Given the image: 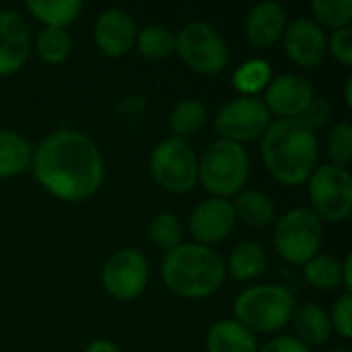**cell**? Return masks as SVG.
Here are the masks:
<instances>
[{
	"label": "cell",
	"instance_id": "d590c367",
	"mask_svg": "<svg viewBox=\"0 0 352 352\" xmlns=\"http://www.w3.org/2000/svg\"><path fill=\"white\" fill-rule=\"evenodd\" d=\"M82 352H122V351L118 349V344H116V342L105 340V338H97V340L89 342Z\"/></svg>",
	"mask_w": 352,
	"mask_h": 352
},
{
	"label": "cell",
	"instance_id": "8fae6325",
	"mask_svg": "<svg viewBox=\"0 0 352 352\" xmlns=\"http://www.w3.org/2000/svg\"><path fill=\"white\" fill-rule=\"evenodd\" d=\"M148 276L151 266L146 256L134 248H124L105 262L101 270V285L111 299L130 303L144 293Z\"/></svg>",
	"mask_w": 352,
	"mask_h": 352
},
{
	"label": "cell",
	"instance_id": "4fadbf2b",
	"mask_svg": "<svg viewBox=\"0 0 352 352\" xmlns=\"http://www.w3.org/2000/svg\"><path fill=\"white\" fill-rule=\"evenodd\" d=\"M316 97L314 85L295 72H285L272 76L264 91V105L270 116H278V120H299L309 103Z\"/></svg>",
	"mask_w": 352,
	"mask_h": 352
},
{
	"label": "cell",
	"instance_id": "cb8c5ba5",
	"mask_svg": "<svg viewBox=\"0 0 352 352\" xmlns=\"http://www.w3.org/2000/svg\"><path fill=\"white\" fill-rule=\"evenodd\" d=\"M206 105L200 99H182L173 105L169 113V128L171 136L175 138H190L198 134L206 124Z\"/></svg>",
	"mask_w": 352,
	"mask_h": 352
},
{
	"label": "cell",
	"instance_id": "52a82bcc",
	"mask_svg": "<svg viewBox=\"0 0 352 352\" xmlns=\"http://www.w3.org/2000/svg\"><path fill=\"white\" fill-rule=\"evenodd\" d=\"M175 54L196 74L217 76L229 66L225 37L204 21H192L175 33Z\"/></svg>",
	"mask_w": 352,
	"mask_h": 352
},
{
	"label": "cell",
	"instance_id": "1f68e13d",
	"mask_svg": "<svg viewBox=\"0 0 352 352\" xmlns=\"http://www.w3.org/2000/svg\"><path fill=\"white\" fill-rule=\"evenodd\" d=\"M330 322H332V330H336V334L344 340L352 338V295L351 293H342L332 311H330Z\"/></svg>",
	"mask_w": 352,
	"mask_h": 352
},
{
	"label": "cell",
	"instance_id": "9c48e42d",
	"mask_svg": "<svg viewBox=\"0 0 352 352\" xmlns=\"http://www.w3.org/2000/svg\"><path fill=\"white\" fill-rule=\"evenodd\" d=\"M311 212L322 223H344L352 210V175L349 167L318 165L307 179Z\"/></svg>",
	"mask_w": 352,
	"mask_h": 352
},
{
	"label": "cell",
	"instance_id": "7a4b0ae2",
	"mask_svg": "<svg viewBox=\"0 0 352 352\" xmlns=\"http://www.w3.org/2000/svg\"><path fill=\"white\" fill-rule=\"evenodd\" d=\"M260 157L270 177L287 188L307 184L318 167V134L301 120H276L260 138Z\"/></svg>",
	"mask_w": 352,
	"mask_h": 352
},
{
	"label": "cell",
	"instance_id": "ac0fdd59",
	"mask_svg": "<svg viewBox=\"0 0 352 352\" xmlns=\"http://www.w3.org/2000/svg\"><path fill=\"white\" fill-rule=\"evenodd\" d=\"M291 322L295 328V338L301 340L305 346L326 344L334 332L330 314L318 303H303V305L295 307Z\"/></svg>",
	"mask_w": 352,
	"mask_h": 352
},
{
	"label": "cell",
	"instance_id": "8992f818",
	"mask_svg": "<svg viewBox=\"0 0 352 352\" xmlns=\"http://www.w3.org/2000/svg\"><path fill=\"white\" fill-rule=\"evenodd\" d=\"M272 243L285 262L303 266L320 254L324 243V223L311 212V208H293L274 221Z\"/></svg>",
	"mask_w": 352,
	"mask_h": 352
},
{
	"label": "cell",
	"instance_id": "e0dca14e",
	"mask_svg": "<svg viewBox=\"0 0 352 352\" xmlns=\"http://www.w3.org/2000/svg\"><path fill=\"white\" fill-rule=\"evenodd\" d=\"M287 25H289V21H287L285 8L274 0H264V2H258L248 12L243 33L252 47L268 50L278 39H283Z\"/></svg>",
	"mask_w": 352,
	"mask_h": 352
},
{
	"label": "cell",
	"instance_id": "83f0119b",
	"mask_svg": "<svg viewBox=\"0 0 352 352\" xmlns=\"http://www.w3.org/2000/svg\"><path fill=\"white\" fill-rule=\"evenodd\" d=\"M72 52V37L66 29L43 27L35 37V54L41 62L58 66L68 60Z\"/></svg>",
	"mask_w": 352,
	"mask_h": 352
},
{
	"label": "cell",
	"instance_id": "30bf717a",
	"mask_svg": "<svg viewBox=\"0 0 352 352\" xmlns=\"http://www.w3.org/2000/svg\"><path fill=\"white\" fill-rule=\"evenodd\" d=\"M272 122L270 111L258 97H235L214 116V132L221 140L245 144L260 140Z\"/></svg>",
	"mask_w": 352,
	"mask_h": 352
},
{
	"label": "cell",
	"instance_id": "44dd1931",
	"mask_svg": "<svg viewBox=\"0 0 352 352\" xmlns=\"http://www.w3.org/2000/svg\"><path fill=\"white\" fill-rule=\"evenodd\" d=\"M225 268L239 283L260 278L268 268L266 250L258 241H243L231 252L229 260L225 262Z\"/></svg>",
	"mask_w": 352,
	"mask_h": 352
},
{
	"label": "cell",
	"instance_id": "4316f807",
	"mask_svg": "<svg viewBox=\"0 0 352 352\" xmlns=\"http://www.w3.org/2000/svg\"><path fill=\"white\" fill-rule=\"evenodd\" d=\"M301 268L307 285L318 291H334L342 287V260L330 254H318Z\"/></svg>",
	"mask_w": 352,
	"mask_h": 352
},
{
	"label": "cell",
	"instance_id": "74e56055",
	"mask_svg": "<svg viewBox=\"0 0 352 352\" xmlns=\"http://www.w3.org/2000/svg\"><path fill=\"white\" fill-rule=\"evenodd\" d=\"M344 103L349 109H352V78L346 80V87H344Z\"/></svg>",
	"mask_w": 352,
	"mask_h": 352
},
{
	"label": "cell",
	"instance_id": "4dcf8cb0",
	"mask_svg": "<svg viewBox=\"0 0 352 352\" xmlns=\"http://www.w3.org/2000/svg\"><path fill=\"white\" fill-rule=\"evenodd\" d=\"M326 148L332 165L346 167L352 159V126L349 122H338L326 138Z\"/></svg>",
	"mask_w": 352,
	"mask_h": 352
},
{
	"label": "cell",
	"instance_id": "f1b7e54d",
	"mask_svg": "<svg viewBox=\"0 0 352 352\" xmlns=\"http://www.w3.org/2000/svg\"><path fill=\"white\" fill-rule=\"evenodd\" d=\"M186 229L184 223L173 212H159L148 223V239L155 248L163 250L165 254L179 248L184 241Z\"/></svg>",
	"mask_w": 352,
	"mask_h": 352
},
{
	"label": "cell",
	"instance_id": "484cf974",
	"mask_svg": "<svg viewBox=\"0 0 352 352\" xmlns=\"http://www.w3.org/2000/svg\"><path fill=\"white\" fill-rule=\"evenodd\" d=\"M272 80V66L264 58H250L233 72V89L239 97H256Z\"/></svg>",
	"mask_w": 352,
	"mask_h": 352
},
{
	"label": "cell",
	"instance_id": "5bb4252c",
	"mask_svg": "<svg viewBox=\"0 0 352 352\" xmlns=\"http://www.w3.org/2000/svg\"><path fill=\"white\" fill-rule=\"evenodd\" d=\"M237 225L235 208L231 200L225 198H206L190 214L188 231L194 237V243L217 245L225 241Z\"/></svg>",
	"mask_w": 352,
	"mask_h": 352
},
{
	"label": "cell",
	"instance_id": "e575fe53",
	"mask_svg": "<svg viewBox=\"0 0 352 352\" xmlns=\"http://www.w3.org/2000/svg\"><path fill=\"white\" fill-rule=\"evenodd\" d=\"M258 352H311L309 346H305L301 340H297L295 336H285L278 334L272 340H268L264 346H260Z\"/></svg>",
	"mask_w": 352,
	"mask_h": 352
},
{
	"label": "cell",
	"instance_id": "ba28073f",
	"mask_svg": "<svg viewBox=\"0 0 352 352\" xmlns=\"http://www.w3.org/2000/svg\"><path fill=\"white\" fill-rule=\"evenodd\" d=\"M148 169L155 184L169 194H188L198 184V157L184 138L161 140L151 151Z\"/></svg>",
	"mask_w": 352,
	"mask_h": 352
},
{
	"label": "cell",
	"instance_id": "7402d4cb",
	"mask_svg": "<svg viewBox=\"0 0 352 352\" xmlns=\"http://www.w3.org/2000/svg\"><path fill=\"white\" fill-rule=\"evenodd\" d=\"M33 146L12 130H0V177H16L31 167Z\"/></svg>",
	"mask_w": 352,
	"mask_h": 352
},
{
	"label": "cell",
	"instance_id": "9a60e30c",
	"mask_svg": "<svg viewBox=\"0 0 352 352\" xmlns=\"http://www.w3.org/2000/svg\"><path fill=\"white\" fill-rule=\"evenodd\" d=\"M136 21L122 8L103 10L93 27L97 50L107 58H124L134 50L136 43Z\"/></svg>",
	"mask_w": 352,
	"mask_h": 352
},
{
	"label": "cell",
	"instance_id": "f35d334b",
	"mask_svg": "<svg viewBox=\"0 0 352 352\" xmlns=\"http://www.w3.org/2000/svg\"><path fill=\"white\" fill-rule=\"evenodd\" d=\"M326 352H351L349 349H330V351H326Z\"/></svg>",
	"mask_w": 352,
	"mask_h": 352
},
{
	"label": "cell",
	"instance_id": "d6a6232c",
	"mask_svg": "<svg viewBox=\"0 0 352 352\" xmlns=\"http://www.w3.org/2000/svg\"><path fill=\"white\" fill-rule=\"evenodd\" d=\"M328 54L340 62L342 66L351 68L352 66V29L344 27L338 31H332L328 37Z\"/></svg>",
	"mask_w": 352,
	"mask_h": 352
},
{
	"label": "cell",
	"instance_id": "277c9868",
	"mask_svg": "<svg viewBox=\"0 0 352 352\" xmlns=\"http://www.w3.org/2000/svg\"><path fill=\"white\" fill-rule=\"evenodd\" d=\"M295 307V297L287 287L262 283L243 289L235 297L233 320L252 334H278L291 324Z\"/></svg>",
	"mask_w": 352,
	"mask_h": 352
},
{
	"label": "cell",
	"instance_id": "8d00e7d4",
	"mask_svg": "<svg viewBox=\"0 0 352 352\" xmlns=\"http://www.w3.org/2000/svg\"><path fill=\"white\" fill-rule=\"evenodd\" d=\"M342 287L346 289V293H351L352 289V256L346 254V258L342 260Z\"/></svg>",
	"mask_w": 352,
	"mask_h": 352
},
{
	"label": "cell",
	"instance_id": "603a6c76",
	"mask_svg": "<svg viewBox=\"0 0 352 352\" xmlns=\"http://www.w3.org/2000/svg\"><path fill=\"white\" fill-rule=\"evenodd\" d=\"M25 6L43 27L54 29H66L82 12L80 0H29Z\"/></svg>",
	"mask_w": 352,
	"mask_h": 352
},
{
	"label": "cell",
	"instance_id": "f546056e",
	"mask_svg": "<svg viewBox=\"0 0 352 352\" xmlns=\"http://www.w3.org/2000/svg\"><path fill=\"white\" fill-rule=\"evenodd\" d=\"M311 14L322 29L338 31L351 27L352 0H314Z\"/></svg>",
	"mask_w": 352,
	"mask_h": 352
},
{
	"label": "cell",
	"instance_id": "5b68a950",
	"mask_svg": "<svg viewBox=\"0 0 352 352\" xmlns=\"http://www.w3.org/2000/svg\"><path fill=\"white\" fill-rule=\"evenodd\" d=\"M250 177V155L245 146L229 140H214L198 157V184L212 198L237 196Z\"/></svg>",
	"mask_w": 352,
	"mask_h": 352
},
{
	"label": "cell",
	"instance_id": "3957f363",
	"mask_svg": "<svg viewBox=\"0 0 352 352\" xmlns=\"http://www.w3.org/2000/svg\"><path fill=\"white\" fill-rule=\"evenodd\" d=\"M227 268L223 256L208 245L182 243L165 254L161 280L177 297L200 301L212 297L225 283Z\"/></svg>",
	"mask_w": 352,
	"mask_h": 352
},
{
	"label": "cell",
	"instance_id": "d4e9b609",
	"mask_svg": "<svg viewBox=\"0 0 352 352\" xmlns=\"http://www.w3.org/2000/svg\"><path fill=\"white\" fill-rule=\"evenodd\" d=\"M134 50L144 60H167L175 54V33L165 25H146L136 33Z\"/></svg>",
	"mask_w": 352,
	"mask_h": 352
},
{
	"label": "cell",
	"instance_id": "d6986e66",
	"mask_svg": "<svg viewBox=\"0 0 352 352\" xmlns=\"http://www.w3.org/2000/svg\"><path fill=\"white\" fill-rule=\"evenodd\" d=\"M256 334L235 320H221L210 326L206 334L208 352H258Z\"/></svg>",
	"mask_w": 352,
	"mask_h": 352
},
{
	"label": "cell",
	"instance_id": "7c38bea8",
	"mask_svg": "<svg viewBox=\"0 0 352 352\" xmlns=\"http://www.w3.org/2000/svg\"><path fill=\"white\" fill-rule=\"evenodd\" d=\"M283 47L285 56L295 66L311 70L328 56V35L311 16H299L287 25L283 33Z\"/></svg>",
	"mask_w": 352,
	"mask_h": 352
},
{
	"label": "cell",
	"instance_id": "836d02e7",
	"mask_svg": "<svg viewBox=\"0 0 352 352\" xmlns=\"http://www.w3.org/2000/svg\"><path fill=\"white\" fill-rule=\"evenodd\" d=\"M332 118V103L326 97H314V101L309 103V107L305 109V113L299 118L307 128H311L314 132L318 128H324Z\"/></svg>",
	"mask_w": 352,
	"mask_h": 352
},
{
	"label": "cell",
	"instance_id": "6da1fadb",
	"mask_svg": "<svg viewBox=\"0 0 352 352\" xmlns=\"http://www.w3.org/2000/svg\"><path fill=\"white\" fill-rule=\"evenodd\" d=\"M31 169L39 186L62 202H85L105 177L99 146L78 130H56L33 148Z\"/></svg>",
	"mask_w": 352,
	"mask_h": 352
},
{
	"label": "cell",
	"instance_id": "ffe728a7",
	"mask_svg": "<svg viewBox=\"0 0 352 352\" xmlns=\"http://www.w3.org/2000/svg\"><path fill=\"white\" fill-rule=\"evenodd\" d=\"M233 208L237 221H243L252 229H264L276 221V206L262 190H241L235 196Z\"/></svg>",
	"mask_w": 352,
	"mask_h": 352
},
{
	"label": "cell",
	"instance_id": "2e32d148",
	"mask_svg": "<svg viewBox=\"0 0 352 352\" xmlns=\"http://www.w3.org/2000/svg\"><path fill=\"white\" fill-rule=\"evenodd\" d=\"M31 54L29 25L21 12L0 10V76L19 72Z\"/></svg>",
	"mask_w": 352,
	"mask_h": 352
}]
</instances>
